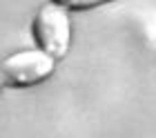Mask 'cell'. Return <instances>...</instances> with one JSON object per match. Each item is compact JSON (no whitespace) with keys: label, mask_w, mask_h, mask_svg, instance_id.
I'll return each mask as SVG.
<instances>
[{"label":"cell","mask_w":156,"mask_h":138,"mask_svg":"<svg viewBox=\"0 0 156 138\" xmlns=\"http://www.w3.org/2000/svg\"><path fill=\"white\" fill-rule=\"evenodd\" d=\"M34 38L40 49H45L54 58L65 56L72 42V23H69L67 7L54 0L42 5L34 18Z\"/></svg>","instance_id":"1"},{"label":"cell","mask_w":156,"mask_h":138,"mask_svg":"<svg viewBox=\"0 0 156 138\" xmlns=\"http://www.w3.org/2000/svg\"><path fill=\"white\" fill-rule=\"evenodd\" d=\"M56 69V58L45 49L18 51L2 62L0 80L5 87H31L49 78Z\"/></svg>","instance_id":"2"},{"label":"cell","mask_w":156,"mask_h":138,"mask_svg":"<svg viewBox=\"0 0 156 138\" xmlns=\"http://www.w3.org/2000/svg\"><path fill=\"white\" fill-rule=\"evenodd\" d=\"M67 9H89V7H96V5H103V2H109V0H54Z\"/></svg>","instance_id":"3"}]
</instances>
